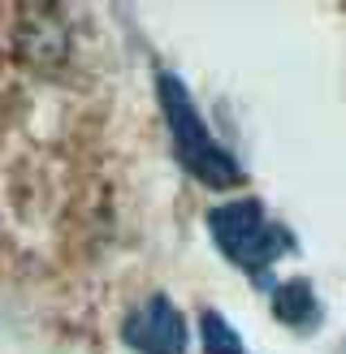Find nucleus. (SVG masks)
I'll use <instances>...</instances> for the list:
<instances>
[{"label": "nucleus", "mask_w": 346, "mask_h": 354, "mask_svg": "<svg viewBox=\"0 0 346 354\" xmlns=\"http://www.w3.org/2000/svg\"><path fill=\"white\" fill-rule=\"evenodd\" d=\"M156 91H161V109H165L169 134H173V156L182 160V169L190 177H199L203 186H212V190L238 186L247 173H242V165L217 143L212 134H208V126H203V117L195 109V100H190V91L182 86V78L161 74V78H156Z\"/></svg>", "instance_id": "f257e3e1"}, {"label": "nucleus", "mask_w": 346, "mask_h": 354, "mask_svg": "<svg viewBox=\"0 0 346 354\" xmlns=\"http://www.w3.org/2000/svg\"><path fill=\"white\" fill-rule=\"evenodd\" d=\"M208 229H212L217 251L230 263H238L251 281H260V286H264L273 263L294 251L290 229L268 221L260 199H234V203L212 207L208 212Z\"/></svg>", "instance_id": "f03ea898"}, {"label": "nucleus", "mask_w": 346, "mask_h": 354, "mask_svg": "<svg viewBox=\"0 0 346 354\" xmlns=\"http://www.w3.org/2000/svg\"><path fill=\"white\" fill-rule=\"evenodd\" d=\"M121 337L138 354H186V320L165 294H156L126 315Z\"/></svg>", "instance_id": "7ed1b4c3"}, {"label": "nucleus", "mask_w": 346, "mask_h": 354, "mask_svg": "<svg viewBox=\"0 0 346 354\" xmlns=\"http://www.w3.org/2000/svg\"><path fill=\"white\" fill-rule=\"evenodd\" d=\"M273 311L277 320L299 328V333H311L320 324V307H316V294H311L307 281H286V286H273Z\"/></svg>", "instance_id": "20e7f679"}, {"label": "nucleus", "mask_w": 346, "mask_h": 354, "mask_svg": "<svg viewBox=\"0 0 346 354\" xmlns=\"http://www.w3.org/2000/svg\"><path fill=\"white\" fill-rule=\"evenodd\" d=\"M199 328H203V354H247L242 342H238V333L225 324L217 311H203Z\"/></svg>", "instance_id": "39448f33"}]
</instances>
